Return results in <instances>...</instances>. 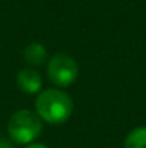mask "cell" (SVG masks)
<instances>
[{
	"instance_id": "cell-1",
	"label": "cell",
	"mask_w": 146,
	"mask_h": 148,
	"mask_svg": "<svg viewBox=\"0 0 146 148\" xmlns=\"http://www.w3.org/2000/svg\"><path fill=\"white\" fill-rule=\"evenodd\" d=\"M73 112V101L62 89L50 88L37 94L36 114L42 121L57 125L66 122Z\"/></svg>"
},
{
	"instance_id": "cell-2",
	"label": "cell",
	"mask_w": 146,
	"mask_h": 148,
	"mask_svg": "<svg viewBox=\"0 0 146 148\" xmlns=\"http://www.w3.org/2000/svg\"><path fill=\"white\" fill-rule=\"evenodd\" d=\"M42 130L43 124L40 116L30 109H20L14 112L7 122L9 137L16 144H32L36 138H39Z\"/></svg>"
},
{
	"instance_id": "cell-3",
	"label": "cell",
	"mask_w": 146,
	"mask_h": 148,
	"mask_svg": "<svg viewBox=\"0 0 146 148\" xmlns=\"http://www.w3.org/2000/svg\"><path fill=\"white\" fill-rule=\"evenodd\" d=\"M48 76L56 86H70L79 76V65L70 55L56 53L48 62Z\"/></svg>"
},
{
	"instance_id": "cell-4",
	"label": "cell",
	"mask_w": 146,
	"mask_h": 148,
	"mask_svg": "<svg viewBox=\"0 0 146 148\" xmlns=\"http://www.w3.org/2000/svg\"><path fill=\"white\" fill-rule=\"evenodd\" d=\"M16 81H17L19 89L27 95H35V94L42 92V85H43L42 76L37 71L32 68H24L19 71Z\"/></svg>"
},
{
	"instance_id": "cell-5",
	"label": "cell",
	"mask_w": 146,
	"mask_h": 148,
	"mask_svg": "<svg viewBox=\"0 0 146 148\" xmlns=\"http://www.w3.org/2000/svg\"><path fill=\"white\" fill-rule=\"evenodd\" d=\"M23 56H24V60L29 65L39 66V65H42L46 60L48 52H46V48L42 43L33 42V43H30V45L26 46V49L23 52Z\"/></svg>"
},
{
	"instance_id": "cell-6",
	"label": "cell",
	"mask_w": 146,
	"mask_h": 148,
	"mask_svg": "<svg viewBox=\"0 0 146 148\" xmlns=\"http://www.w3.org/2000/svg\"><path fill=\"white\" fill-rule=\"evenodd\" d=\"M123 148H146V127L132 130L125 138Z\"/></svg>"
},
{
	"instance_id": "cell-7",
	"label": "cell",
	"mask_w": 146,
	"mask_h": 148,
	"mask_svg": "<svg viewBox=\"0 0 146 148\" xmlns=\"http://www.w3.org/2000/svg\"><path fill=\"white\" fill-rule=\"evenodd\" d=\"M0 148H16V147L13 145V141L10 143L6 138H0Z\"/></svg>"
},
{
	"instance_id": "cell-8",
	"label": "cell",
	"mask_w": 146,
	"mask_h": 148,
	"mask_svg": "<svg viewBox=\"0 0 146 148\" xmlns=\"http://www.w3.org/2000/svg\"><path fill=\"white\" fill-rule=\"evenodd\" d=\"M24 148H48V147H46V145H43V144H36V143H32V144L26 145Z\"/></svg>"
}]
</instances>
